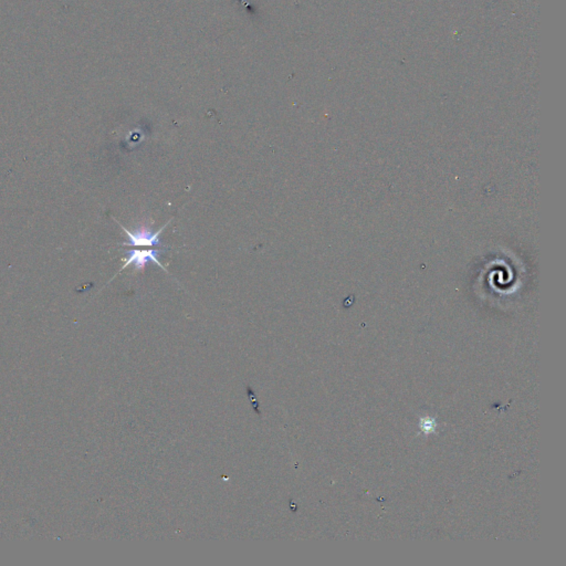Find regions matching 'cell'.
Instances as JSON below:
<instances>
[{
    "label": "cell",
    "instance_id": "2",
    "mask_svg": "<svg viewBox=\"0 0 566 566\" xmlns=\"http://www.w3.org/2000/svg\"><path fill=\"white\" fill-rule=\"evenodd\" d=\"M166 225L156 233H153L148 228L137 229L134 233H132V231L127 230L124 226L120 225V227L125 231L127 239H129V242H125L124 246L134 248H154L159 244V235L162 234V231L164 230Z\"/></svg>",
    "mask_w": 566,
    "mask_h": 566
},
{
    "label": "cell",
    "instance_id": "1",
    "mask_svg": "<svg viewBox=\"0 0 566 566\" xmlns=\"http://www.w3.org/2000/svg\"><path fill=\"white\" fill-rule=\"evenodd\" d=\"M159 250L155 249V248H134V249L129 250L122 270L129 266H134L139 270H143L150 261L156 263L161 268L165 269L164 266L159 262Z\"/></svg>",
    "mask_w": 566,
    "mask_h": 566
}]
</instances>
